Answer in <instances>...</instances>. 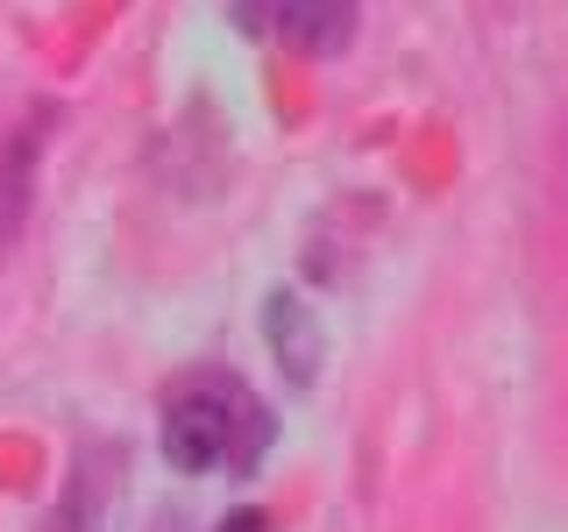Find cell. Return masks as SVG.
Returning a JSON list of instances; mask_svg holds the SVG:
<instances>
[{"label":"cell","instance_id":"6da1fadb","mask_svg":"<svg viewBox=\"0 0 568 532\" xmlns=\"http://www.w3.org/2000/svg\"><path fill=\"white\" fill-rule=\"evenodd\" d=\"M271 412L235 383V377H192L178 398L164 405V461L185 475L206 469H235L248 475L271 448Z\"/></svg>","mask_w":568,"mask_h":532},{"label":"cell","instance_id":"7a4b0ae2","mask_svg":"<svg viewBox=\"0 0 568 532\" xmlns=\"http://www.w3.org/2000/svg\"><path fill=\"white\" fill-rule=\"evenodd\" d=\"M235 14H242L248 35H277L298 58H334L348 43L355 0H242Z\"/></svg>","mask_w":568,"mask_h":532},{"label":"cell","instance_id":"3957f363","mask_svg":"<svg viewBox=\"0 0 568 532\" xmlns=\"http://www.w3.org/2000/svg\"><path fill=\"white\" fill-rule=\"evenodd\" d=\"M263 334H271V348H277V362H284V377L292 383H313L320 377V319L298 306L292 291H277L271 306H263Z\"/></svg>","mask_w":568,"mask_h":532},{"label":"cell","instance_id":"277c9868","mask_svg":"<svg viewBox=\"0 0 568 532\" xmlns=\"http://www.w3.org/2000/svg\"><path fill=\"white\" fill-rule=\"evenodd\" d=\"M213 532H271V519H263V511H248V504H242V511H227V519L213 525Z\"/></svg>","mask_w":568,"mask_h":532}]
</instances>
